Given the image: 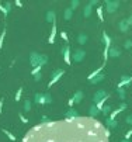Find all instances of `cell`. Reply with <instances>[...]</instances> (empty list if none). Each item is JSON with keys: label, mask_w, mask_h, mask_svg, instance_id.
Wrapping results in <instances>:
<instances>
[{"label": "cell", "mask_w": 132, "mask_h": 142, "mask_svg": "<svg viewBox=\"0 0 132 142\" xmlns=\"http://www.w3.org/2000/svg\"><path fill=\"white\" fill-rule=\"evenodd\" d=\"M44 96H45V104H51L52 103V96L49 93H44Z\"/></svg>", "instance_id": "cell-30"}, {"label": "cell", "mask_w": 132, "mask_h": 142, "mask_svg": "<svg viewBox=\"0 0 132 142\" xmlns=\"http://www.w3.org/2000/svg\"><path fill=\"white\" fill-rule=\"evenodd\" d=\"M125 20H126V24L129 25V28H131V27H132V14L129 15L128 18H125Z\"/></svg>", "instance_id": "cell-38"}, {"label": "cell", "mask_w": 132, "mask_h": 142, "mask_svg": "<svg viewBox=\"0 0 132 142\" xmlns=\"http://www.w3.org/2000/svg\"><path fill=\"white\" fill-rule=\"evenodd\" d=\"M118 30H120L121 33H128V31H129V25L126 24V20H125V18L120 20V23H118Z\"/></svg>", "instance_id": "cell-14"}, {"label": "cell", "mask_w": 132, "mask_h": 142, "mask_svg": "<svg viewBox=\"0 0 132 142\" xmlns=\"http://www.w3.org/2000/svg\"><path fill=\"white\" fill-rule=\"evenodd\" d=\"M24 110H25V111H30V110H31V101H30V100H27V101L24 103Z\"/></svg>", "instance_id": "cell-31"}, {"label": "cell", "mask_w": 132, "mask_h": 142, "mask_svg": "<svg viewBox=\"0 0 132 142\" xmlns=\"http://www.w3.org/2000/svg\"><path fill=\"white\" fill-rule=\"evenodd\" d=\"M72 17H73V10L70 9V7L65 9V11H63V18H65V20H70Z\"/></svg>", "instance_id": "cell-23"}, {"label": "cell", "mask_w": 132, "mask_h": 142, "mask_svg": "<svg viewBox=\"0 0 132 142\" xmlns=\"http://www.w3.org/2000/svg\"><path fill=\"white\" fill-rule=\"evenodd\" d=\"M124 48L125 49H132V39H126L125 42H124Z\"/></svg>", "instance_id": "cell-28"}, {"label": "cell", "mask_w": 132, "mask_h": 142, "mask_svg": "<svg viewBox=\"0 0 132 142\" xmlns=\"http://www.w3.org/2000/svg\"><path fill=\"white\" fill-rule=\"evenodd\" d=\"M84 58H86V51L81 48H77L73 51L72 54V60L73 62H76V64H80V62H83Z\"/></svg>", "instance_id": "cell-6"}, {"label": "cell", "mask_w": 132, "mask_h": 142, "mask_svg": "<svg viewBox=\"0 0 132 142\" xmlns=\"http://www.w3.org/2000/svg\"><path fill=\"white\" fill-rule=\"evenodd\" d=\"M125 122L128 125H131L132 127V114H129V115H126V118H125Z\"/></svg>", "instance_id": "cell-32"}, {"label": "cell", "mask_w": 132, "mask_h": 142, "mask_svg": "<svg viewBox=\"0 0 132 142\" xmlns=\"http://www.w3.org/2000/svg\"><path fill=\"white\" fill-rule=\"evenodd\" d=\"M87 41H89V37H87V34L80 33L77 35V44H79V45H86Z\"/></svg>", "instance_id": "cell-19"}, {"label": "cell", "mask_w": 132, "mask_h": 142, "mask_svg": "<svg viewBox=\"0 0 132 142\" xmlns=\"http://www.w3.org/2000/svg\"><path fill=\"white\" fill-rule=\"evenodd\" d=\"M98 114H101V111H100V110L96 107V104H91V106L89 107V117H91V118H96Z\"/></svg>", "instance_id": "cell-12"}, {"label": "cell", "mask_w": 132, "mask_h": 142, "mask_svg": "<svg viewBox=\"0 0 132 142\" xmlns=\"http://www.w3.org/2000/svg\"><path fill=\"white\" fill-rule=\"evenodd\" d=\"M117 94H118V97H120L121 101H124V100H125V97H126L125 89H117Z\"/></svg>", "instance_id": "cell-24"}, {"label": "cell", "mask_w": 132, "mask_h": 142, "mask_svg": "<svg viewBox=\"0 0 132 142\" xmlns=\"http://www.w3.org/2000/svg\"><path fill=\"white\" fill-rule=\"evenodd\" d=\"M55 38H56V23H54V24H52V28H51V34H49L48 42H49V44H54V42H55Z\"/></svg>", "instance_id": "cell-17"}, {"label": "cell", "mask_w": 132, "mask_h": 142, "mask_svg": "<svg viewBox=\"0 0 132 142\" xmlns=\"http://www.w3.org/2000/svg\"><path fill=\"white\" fill-rule=\"evenodd\" d=\"M121 2L120 0H105V11L108 14H114L117 9L120 7Z\"/></svg>", "instance_id": "cell-5"}, {"label": "cell", "mask_w": 132, "mask_h": 142, "mask_svg": "<svg viewBox=\"0 0 132 142\" xmlns=\"http://www.w3.org/2000/svg\"><path fill=\"white\" fill-rule=\"evenodd\" d=\"M20 120L23 121V122H25V124H27V122H28V120H27V118H25L24 115H21V114H20Z\"/></svg>", "instance_id": "cell-41"}, {"label": "cell", "mask_w": 132, "mask_h": 142, "mask_svg": "<svg viewBox=\"0 0 132 142\" xmlns=\"http://www.w3.org/2000/svg\"><path fill=\"white\" fill-rule=\"evenodd\" d=\"M4 132H6V134H7V135H9V138H10V139H11V141H15V136H13V135H11V134H10V132H7V131H4Z\"/></svg>", "instance_id": "cell-42"}, {"label": "cell", "mask_w": 132, "mask_h": 142, "mask_svg": "<svg viewBox=\"0 0 132 142\" xmlns=\"http://www.w3.org/2000/svg\"><path fill=\"white\" fill-rule=\"evenodd\" d=\"M41 79H42V75H41V72H39V73H37V75H34V80H35V82H39Z\"/></svg>", "instance_id": "cell-37"}, {"label": "cell", "mask_w": 132, "mask_h": 142, "mask_svg": "<svg viewBox=\"0 0 132 142\" xmlns=\"http://www.w3.org/2000/svg\"><path fill=\"white\" fill-rule=\"evenodd\" d=\"M118 127V121L117 120H110V118H105V128L108 130H112V128H117Z\"/></svg>", "instance_id": "cell-16"}, {"label": "cell", "mask_w": 132, "mask_h": 142, "mask_svg": "<svg viewBox=\"0 0 132 142\" xmlns=\"http://www.w3.org/2000/svg\"><path fill=\"white\" fill-rule=\"evenodd\" d=\"M131 136H132V127H131V130H128V131H126L125 138H124V139H128V141H129V139H131Z\"/></svg>", "instance_id": "cell-33"}, {"label": "cell", "mask_w": 132, "mask_h": 142, "mask_svg": "<svg viewBox=\"0 0 132 142\" xmlns=\"http://www.w3.org/2000/svg\"><path fill=\"white\" fill-rule=\"evenodd\" d=\"M121 142H131V141H128V139H122Z\"/></svg>", "instance_id": "cell-43"}, {"label": "cell", "mask_w": 132, "mask_h": 142, "mask_svg": "<svg viewBox=\"0 0 132 142\" xmlns=\"http://www.w3.org/2000/svg\"><path fill=\"white\" fill-rule=\"evenodd\" d=\"M108 99H110V96H107V97H105V99H103L101 101H100V103H97V104H96V107L100 110V111H101V110H103V107L105 106V101H107Z\"/></svg>", "instance_id": "cell-26"}, {"label": "cell", "mask_w": 132, "mask_h": 142, "mask_svg": "<svg viewBox=\"0 0 132 142\" xmlns=\"http://www.w3.org/2000/svg\"><path fill=\"white\" fill-rule=\"evenodd\" d=\"M96 11H97V15H98V20H100V21H103V20H104V14H103V9H101V7H98V9H97Z\"/></svg>", "instance_id": "cell-29"}, {"label": "cell", "mask_w": 132, "mask_h": 142, "mask_svg": "<svg viewBox=\"0 0 132 142\" xmlns=\"http://www.w3.org/2000/svg\"><path fill=\"white\" fill-rule=\"evenodd\" d=\"M118 108H120L121 111H124V110H126V103H125V101H121V103H120V107H118Z\"/></svg>", "instance_id": "cell-36"}, {"label": "cell", "mask_w": 132, "mask_h": 142, "mask_svg": "<svg viewBox=\"0 0 132 142\" xmlns=\"http://www.w3.org/2000/svg\"><path fill=\"white\" fill-rule=\"evenodd\" d=\"M72 99H73V101H75V104L81 103V101H83V99H84V93H83V90H77V91H76V93L72 96Z\"/></svg>", "instance_id": "cell-11"}, {"label": "cell", "mask_w": 132, "mask_h": 142, "mask_svg": "<svg viewBox=\"0 0 132 142\" xmlns=\"http://www.w3.org/2000/svg\"><path fill=\"white\" fill-rule=\"evenodd\" d=\"M101 39H103V44H104V52H103V56H104V64H107L108 60V51H110V48H111V38H110V35H108L107 33H103L101 34Z\"/></svg>", "instance_id": "cell-3"}, {"label": "cell", "mask_w": 132, "mask_h": 142, "mask_svg": "<svg viewBox=\"0 0 132 142\" xmlns=\"http://www.w3.org/2000/svg\"><path fill=\"white\" fill-rule=\"evenodd\" d=\"M121 56V49L117 46H111L110 51H108V58H112V59H118Z\"/></svg>", "instance_id": "cell-9"}, {"label": "cell", "mask_w": 132, "mask_h": 142, "mask_svg": "<svg viewBox=\"0 0 132 142\" xmlns=\"http://www.w3.org/2000/svg\"><path fill=\"white\" fill-rule=\"evenodd\" d=\"M89 4H90L91 7H94V6H98L100 2H98V0H90V2H89Z\"/></svg>", "instance_id": "cell-35"}, {"label": "cell", "mask_w": 132, "mask_h": 142, "mask_svg": "<svg viewBox=\"0 0 132 142\" xmlns=\"http://www.w3.org/2000/svg\"><path fill=\"white\" fill-rule=\"evenodd\" d=\"M111 111H112V107H111V106H108V104H105V106L103 107V110H101V114H104V115H110V114H111Z\"/></svg>", "instance_id": "cell-25"}, {"label": "cell", "mask_w": 132, "mask_h": 142, "mask_svg": "<svg viewBox=\"0 0 132 142\" xmlns=\"http://www.w3.org/2000/svg\"><path fill=\"white\" fill-rule=\"evenodd\" d=\"M91 14H93V7H91L90 4L87 3L86 6L83 7V17H84V18H89Z\"/></svg>", "instance_id": "cell-18"}, {"label": "cell", "mask_w": 132, "mask_h": 142, "mask_svg": "<svg viewBox=\"0 0 132 142\" xmlns=\"http://www.w3.org/2000/svg\"><path fill=\"white\" fill-rule=\"evenodd\" d=\"M45 20H46L48 23H51V24L56 23V14H55V11H54V10H49V11H46Z\"/></svg>", "instance_id": "cell-13"}, {"label": "cell", "mask_w": 132, "mask_h": 142, "mask_svg": "<svg viewBox=\"0 0 132 142\" xmlns=\"http://www.w3.org/2000/svg\"><path fill=\"white\" fill-rule=\"evenodd\" d=\"M79 6H80V2H79V0H72V2H70V6H69V7L73 10V11H75V10L77 9Z\"/></svg>", "instance_id": "cell-27"}, {"label": "cell", "mask_w": 132, "mask_h": 142, "mask_svg": "<svg viewBox=\"0 0 132 142\" xmlns=\"http://www.w3.org/2000/svg\"><path fill=\"white\" fill-rule=\"evenodd\" d=\"M30 62L34 68L37 66H44V65L48 64V56L44 54H38V52H31L30 56Z\"/></svg>", "instance_id": "cell-2"}, {"label": "cell", "mask_w": 132, "mask_h": 142, "mask_svg": "<svg viewBox=\"0 0 132 142\" xmlns=\"http://www.w3.org/2000/svg\"><path fill=\"white\" fill-rule=\"evenodd\" d=\"M131 83H132V76L124 75V76H121L120 82H118V85H117V89H124V87H126V86H129Z\"/></svg>", "instance_id": "cell-7"}, {"label": "cell", "mask_w": 132, "mask_h": 142, "mask_svg": "<svg viewBox=\"0 0 132 142\" xmlns=\"http://www.w3.org/2000/svg\"><path fill=\"white\" fill-rule=\"evenodd\" d=\"M34 101L37 104H45V96H44V93H37L34 96Z\"/></svg>", "instance_id": "cell-20"}, {"label": "cell", "mask_w": 132, "mask_h": 142, "mask_svg": "<svg viewBox=\"0 0 132 142\" xmlns=\"http://www.w3.org/2000/svg\"><path fill=\"white\" fill-rule=\"evenodd\" d=\"M110 130L97 118L76 117L32 127L21 142H110Z\"/></svg>", "instance_id": "cell-1"}, {"label": "cell", "mask_w": 132, "mask_h": 142, "mask_svg": "<svg viewBox=\"0 0 132 142\" xmlns=\"http://www.w3.org/2000/svg\"><path fill=\"white\" fill-rule=\"evenodd\" d=\"M103 68H105V64H103V65H101V66H100V68H97V69H96V70H94V72H93V73H90V75H89V77H87V79H89V82H90V80H91V79H93V77H94V76H97V75H98V73H101Z\"/></svg>", "instance_id": "cell-22"}, {"label": "cell", "mask_w": 132, "mask_h": 142, "mask_svg": "<svg viewBox=\"0 0 132 142\" xmlns=\"http://www.w3.org/2000/svg\"><path fill=\"white\" fill-rule=\"evenodd\" d=\"M76 117H80V115H79L77 110H75V108H69L65 114V118H76Z\"/></svg>", "instance_id": "cell-21"}, {"label": "cell", "mask_w": 132, "mask_h": 142, "mask_svg": "<svg viewBox=\"0 0 132 142\" xmlns=\"http://www.w3.org/2000/svg\"><path fill=\"white\" fill-rule=\"evenodd\" d=\"M62 55H63V59H65L66 65L72 64V58H70V46L69 45H65V52H63Z\"/></svg>", "instance_id": "cell-10"}, {"label": "cell", "mask_w": 132, "mask_h": 142, "mask_svg": "<svg viewBox=\"0 0 132 142\" xmlns=\"http://www.w3.org/2000/svg\"><path fill=\"white\" fill-rule=\"evenodd\" d=\"M104 79H105V73L101 72V73H98L97 76H94V77L90 80V83H91V85H98V83H101Z\"/></svg>", "instance_id": "cell-15"}, {"label": "cell", "mask_w": 132, "mask_h": 142, "mask_svg": "<svg viewBox=\"0 0 132 142\" xmlns=\"http://www.w3.org/2000/svg\"><path fill=\"white\" fill-rule=\"evenodd\" d=\"M107 96H110V94L107 93L105 90H97L96 93H94V96H93V101L94 103L93 104H97V103H100L103 99H105Z\"/></svg>", "instance_id": "cell-8"}, {"label": "cell", "mask_w": 132, "mask_h": 142, "mask_svg": "<svg viewBox=\"0 0 132 142\" xmlns=\"http://www.w3.org/2000/svg\"><path fill=\"white\" fill-rule=\"evenodd\" d=\"M41 68H42V66H37V68H34V70H32V76H34V75H37V73H39V72H41Z\"/></svg>", "instance_id": "cell-39"}, {"label": "cell", "mask_w": 132, "mask_h": 142, "mask_svg": "<svg viewBox=\"0 0 132 142\" xmlns=\"http://www.w3.org/2000/svg\"><path fill=\"white\" fill-rule=\"evenodd\" d=\"M21 93H23V89H20V90L17 91V94H15V100H20V97H21Z\"/></svg>", "instance_id": "cell-40"}, {"label": "cell", "mask_w": 132, "mask_h": 142, "mask_svg": "<svg viewBox=\"0 0 132 142\" xmlns=\"http://www.w3.org/2000/svg\"><path fill=\"white\" fill-rule=\"evenodd\" d=\"M60 37H62V39L65 41V42H68V41H69V38H68V34H66L65 31H62V33H60Z\"/></svg>", "instance_id": "cell-34"}, {"label": "cell", "mask_w": 132, "mask_h": 142, "mask_svg": "<svg viewBox=\"0 0 132 142\" xmlns=\"http://www.w3.org/2000/svg\"><path fill=\"white\" fill-rule=\"evenodd\" d=\"M63 75H65V69H55V70H52L51 80H49V83H48V87H52L55 83H58Z\"/></svg>", "instance_id": "cell-4"}]
</instances>
